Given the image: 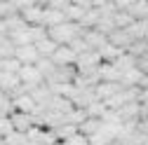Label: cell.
Masks as SVG:
<instances>
[{
	"mask_svg": "<svg viewBox=\"0 0 148 145\" xmlns=\"http://www.w3.org/2000/svg\"><path fill=\"white\" fill-rule=\"evenodd\" d=\"M99 129H101V119H92V117H87V119L78 126V133L85 136V138H92L94 133H99Z\"/></svg>",
	"mask_w": 148,
	"mask_h": 145,
	"instance_id": "10",
	"label": "cell"
},
{
	"mask_svg": "<svg viewBox=\"0 0 148 145\" xmlns=\"http://www.w3.org/2000/svg\"><path fill=\"white\" fill-rule=\"evenodd\" d=\"M57 42H52L49 38H45V40H40V42H35V51H38V56L40 59H52L54 56V51H57Z\"/></svg>",
	"mask_w": 148,
	"mask_h": 145,
	"instance_id": "11",
	"label": "cell"
},
{
	"mask_svg": "<svg viewBox=\"0 0 148 145\" xmlns=\"http://www.w3.org/2000/svg\"><path fill=\"white\" fill-rule=\"evenodd\" d=\"M132 38H129V33L127 30H113L108 35V45H113V47H118V49H122V51H127L129 47H132Z\"/></svg>",
	"mask_w": 148,
	"mask_h": 145,
	"instance_id": "8",
	"label": "cell"
},
{
	"mask_svg": "<svg viewBox=\"0 0 148 145\" xmlns=\"http://www.w3.org/2000/svg\"><path fill=\"white\" fill-rule=\"evenodd\" d=\"M10 122H12V126H14V131H16V133H24V136L35 126V119H33L31 115H24V112H12V115H10Z\"/></svg>",
	"mask_w": 148,
	"mask_h": 145,
	"instance_id": "4",
	"label": "cell"
},
{
	"mask_svg": "<svg viewBox=\"0 0 148 145\" xmlns=\"http://www.w3.org/2000/svg\"><path fill=\"white\" fill-rule=\"evenodd\" d=\"M80 35H82L80 26H78V24H71V21H66V24H61V26H54V28L47 30V38H49L52 42H57L59 47H68L75 38H80Z\"/></svg>",
	"mask_w": 148,
	"mask_h": 145,
	"instance_id": "1",
	"label": "cell"
},
{
	"mask_svg": "<svg viewBox=\"0 0 148 145\" xmlns=\"http://www.w3.org/2000/svg\"><path fill=\"white\" fill-rule=\"evenodd\" d=\"M110 145H118V143H110Z\"/></svg>",
	"mask_w": 148,
	"mask_h": 145,
	"instance_id": "16",
	"label": "cell"
},
{
	"mask_svg": "<svg viewBox=\"0 0 148 145\" xmlns=\"http://www.w3.org/2000/svg\"><path fill=\"white\" fill-rule=\"evenodd\" d=\"M14 133V126H12V122H10V117H3L0 119V138H7V136H12Z\"/></svg>",
	"mask_w": 148,
	"mask_h": 145,
	"instance_id": "13",
	"label": "cell"
},
{
	"mask_svg": "<svg viewBox=\"0 0 148 145\" xmlns=\"http://www.w3.org/2000/svg\"><path fill=\"white\" fill-rule=\"evenodd\" d=\"M14 59L21 66H35L40 56L35 51V45H26V47H14Z\"/></svg>",
	"mask_w": 148,
	"mask_h": 145,
	"instance_id": "3",
	"label": "cell"
},
{
	"mask_svg": "<svg viewBox=\"0 0 148 145\" xmlns=\"http://www.w3.org/2000/svg\"><path fill=\"white\" fill-rule=\"evenodd\" d=\"M97 77H99V82H115V84H120V70L113 63H101L97 68Z\"/></svg>",
	"mask_w": 148,
	"mask_h": 145,
	"instance_id": "7",
	"label": "cell"
},
{
	"mask_svg": "<svg viewBox=\"0 0 148 145\" xmlns=\"http://www.w3.org/2000/svg\"><path fill=\"white\" fill-rule=\"evenodd\" d=\"M127 12L134 21H146L148 19V0H132Z\"/></svg>",
	"mask_w": 148,
	"mask_h": 145,
	"instance_id": "9",
	"label": "cell"
},
{
	"mask_svg": "<svg viewBox=\"0 0 148 145\" xmlns=\"http://www.w3.org/2000/svg\"><path fill=\"white\" fill-rule=\"evenodd\" d=\"M75 61H78V54L71 47H57V51L52 56V63L57 68H71V66H75Z\"/></svg>",
	"mask_w": 148,
	"mask_h": 145,
	"instance_id": "2",
	"label": "cell"
},
{
	"mask_svg": "<svg viewBox=\"0 0 148 145\" xmlns=\"http://www.w3.org/2000/svg\"><path fill=\"white\" fill-rule=\"evenodd\" d=\"M24 145H38V143H33V140H26V143H24Z\"/></svg>",
	"mask_w": 148,
	"mask_h": 145,
	"instance_id": "15",
	"label": "cell"
},
{
	"mask_svg": "<svg viewBox=\"0 0 148 145\" xmlns=\"http://www.w3.org/2000/svg\"><path fill=\"white\" fill-rule=\"evenodd\" d=\"M64 145H87V138L80 136V133H75V136H71L68 140H64Z\"/></svg>",
	"mask_w": 148,
	"mask_h": 145,
	"instance_id": "14",
	"label": "cell"
},
{
	"mask_svg": "<svg viewBox=\"0 0 148 145\" xmlns=\"http://www.w3.org/2000/svg\"><path fill=\"white\" fill-rule=\"evenodd\" d=\"M120 84H115V82H99L97 87H94V96H97V101H101V103H106L108 98H113L118 91H120Z\"/></svg>",
	"mask_w": 148,
	"mask_h": 145,
	"instance_id": "5",
	"label": "cell"
},
{
	"mask_svg": "<svg viewBox=\"0 0 148 145\" xmlns=\"http://www.w3.org/2000/svg\"><path fill=\"white\" fill-rule=\"evenodd\" d=\"M0 143H3V138H0Z\"/></svg>",
	"mask_w": 148,
	"mask_h": 145,
	"instance_id": "17",
	"label": "cell"
},
{
	"mask_svg": "<svg viewBox=\"0 0 148 145\" xmlns=\"http://www.w3.org/2000/svg\"><path fill=\"white\" fill-rule=\"evenodd\" d=\"M82 40L87 42V47L92 49V51H99L103 45H108V35H103V33H99V30H85L82 33Z\"/></svg>",
	"mask_w": 148,
	"mask_h": 145,
	"instance_id": "6",
	"label": "cell"
},
{
	"mask_svg": "<svg viewBox=\"0 0 148 145\" xmlns=\"http://www.w3.org/2000/svg\"><path fill=\"white\" fill-rule=\"evenodd\" d=\"M113 66H115L120 72H125V70H129V68H136V59H134V56H129V54L125 51V54H122V56H120Z\"/></svg>",
	"mask_w": 148,
	"mask_h": 145,
	"instance_id": "12",
	"label": "cell"
}]
</instances>
